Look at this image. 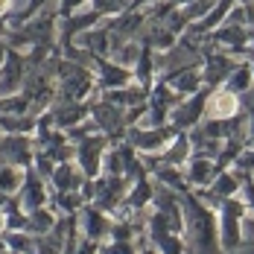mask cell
Segmentation results:
<instances>
[{
    "label": "cell",
    "instance_id": "1",
    "mask_svg": "<svg viewBox=\"0 0 254 254\" xmlns=\"http://www.w3.org/2000/svg\"><path fill=\"white\" fill-rule=\"evenodd\" d=\"M100 146H102V140H88V143H82V152H79V158H82V167L85 170H97V161H100Z\"/></svg>",
    "mask_w": 254,
    "mask_h": 254
},
{
    "label": "cell",
    "instance_id": "2",
    "mask_svg": "<svg viewBox=\"0 0 254 254\" xmlns=\"http://www.w3.org/2000/svg\"><path fill=\"white\" fill-rule=\"evenodd\" d=\"M134 143L152 149V146H158V143H164V134H161V131H140V134L134 131Z\"/></svg>",
    "mask_w": 254,
    "mask_h": 254
},
{
    "label": "cell",
    "instance_id": "3",
    "mask_svg": "<svg viewBox=\"0 0 254 254\" xmlns=\"http://www.w3.org/2000/svg\"><path fill=\"white\" fill-rule=\"evenodd\" d=\"M199 111H202V100H193L187 108L181 105V111H178V123H193V120L199 117Z\"/></svg>",
    "mask_w": 254,
    "mask_h": 254
},
{
    "label": "cell",
    "instance_id": "4",
    "mask_svg": "<svg viewBox=\"0 0 254 254\" xmlns=\"http://www.w3.org/2000/svg\"><path fill=\"white\" fill-rule=\"evenodd\" d=\"M228 70H231V64L225 62V59H213V62H210V70H207V79L216 82L219 76H225Z\"/></svg>",
    "mask_w": 254,
    "mask_h": 254
},
{
    "label": "cell",
    "instance_id": "5",
    "mask_svg": "<svg viewBox=\"0 0 254 254\" xmlns=\"http://www.w3.org/2000/svg\"><path fill=\"white\" fill-rule=\"evenodd\" d=\"M190 178H193V181H207V178H210V164H207L204 158H199V161L193 164V173H190Z\"/></svg>",
    "mask_w": 254,
    "mask_h": 254
},
{
    "label": "cell",
    "instance_id": "6",
    "mask_svg": "<svg viewBox=\"0 0 254 254\" xmlns=\"http://www.w3.org/2000/svg\"><path fill=\"white\" fill-rule=\"evenodd\" d=\"M85 225H88V234H91V237H100L102 228H105V225H102V219L97 216V213H88V216H85Z\"/></svg>",
    "mask_w": 254,
    "mask_h": 254
},
{
    "label": "cell",
    "instance_id": "7",
    "mask_svg": "<svg viewBox=\"0 0 254 254\" xmlns=\"http://www.w3.org/2000/svg\"><path fill=\"white\" fill-rule=\"evenodd\" d=\"M56 181H59V187H62V190L76 187V184H73V181H76V176H73L70 170H59V173H56Z\"/></svg>",
    "mask_w": 254,
    "mask_h": 254
},
{
    "label": "cell",
    "instance_id": "8",
    "mask_svg": "<svg viewBox=\"0 0 254 254\" xmlns=\"http://www.w3.org/2000/svg\"><path fill=\"white\" fill-rule=\"evenodd\" d=\"M6 152H12V158L26 161V143H21V140H9V143H6Z\"/></svg>",
    "mask_w": 254,
    "mask_h": 254
},
{
    "label": "cell",
    "instance_id": "9",
    "mask_svg": "<svg viewBox=\"0 0 254 254\" xmlns=\"http://www.w3.org/2000/svg\"><path fill=\"white\" fill-rule=\"evenodd\" d=\"M15 184H18V176L15 173H0V190H15Z\"/></svg>",
    "mask_w": 254,
    "mask_h": 254
},
{
    "label": "cell",
    "instance_id": "10",
    "mask_svg": "<svg viewBox=\"0 0 254 254\" xmlns=\"http://www.w3.org/2000/svg\"><path fill=\"white\" fill-rule=\"evenodd\" d=\"M105 82H108V85H114V82L120 85V82H126V73L117 70V67H105Z\"/></svg>",
    "mask_w": 254,
    "mask_h": 254
},
{
    "label": "cell",
    "instance_id": "11",
    "mask_svg": "<svg viewBox=\"0 0 254 254\" xmlns=\"http://www.w3.org/2000/svg\"><path fill=\"white\" fill-rule=\"evenodd\" d=\"M126 0H97V12H114V9H120Z\"/></svg>",
    "mask_w": 254,
    "mask_h": 254
},
{
    "label": "cell",
    "instance_id": "12",
    "mask_svg": "<svg viewBox=\"0 0 254 254\" xmlns=\"http://www.w3.org/2000/svg\"><path fill=\"white\" fill-rule=\"evenodd\" d=\"M237 190V181L231 176H225V178H219V184H216V193H234Z\"/></svg>",
    "mask_w": 254,
    "mask_h": 254
},
{
    "label": "cell",
    "instance_id": "13",
    "mask_svg": "<svg viewBox=\"0 0 254 254\" xmlns=\"http://www.w3.org/2000/svg\"><path fill=\"white\" fill-rule=\"evenodd\" d=\"M246 85H249V70L243 67V70H240L237 76L231 79V88H234V91H240V88H246Z\"/></svg>",
    "mask_w": 254,
    "mask_h": 254
},
{
    "label": "cell",
    "instance_id": "14",
    "mask_svg": "<svg viewBox=\"0 0 254 254\" xmlns=\"http://www.w3.org/2000/svg\"><path fill=\"white\" fill-rule=\"evenodd\" d=\"M105 254H131V249L123 246V243H117V246H108V252H105Z\"/></svg>",
    "mask_w": 254,
    "mask_h": 254
},
{
    "label": "cell",
    "instance_id": "15",
    "mask_svg": "<svg viewBox=\"0 0 254 254\" xmlns=\"http://www.w3.org/2000/svg\"><path fill=\"white\" fill-rule=\"evenodd\" d=\"M243 167H249V170H254V152L243 158Z\"/></svg>",
    "mask_w": 254,
    "mask_h": 254
},
{
    "label": "cell",
    "instance_id": "16",
    "mask_svg": "<svg viewBox=\"0 0 254 254\" xmlns=\"http://www.w3.org/2000/svg\"><path fill=\"white\" fill-rule=\"evenodd\" d=\"M64 3V9H70V6H76V3H82V0H62Z\"/></svg>",
    "mask_w": 254,
    "mask_h": 254
},
{
    "label": "cell",
    "instance_id": "17",
    "mask_svg": "<svg viewBox=\"0 0 254 254\" xmlns=\"http://www.w3.org/2000/svg\"><path fill=\"white\" fill-rule=\"evenodd\" d=\"M3 6H6V0H0V9H3Z\"/></svg>",
    "mask_w": 254,
    "mask_h": 254
},
{
    "label": "cell",
    "instance_id": "18",
    "mask_svg": "<svg viewBox=\"0 0 254 254\" xmlns=\"http://www.w3.org/2000/svg\"><path fill=\"white\" fill-rule=\"evenodd\" d=\"M146 254H152V252H146Z\"/></svg>",
    "mask_w": 254,
    "mask_h": 254
}]
</instances>
